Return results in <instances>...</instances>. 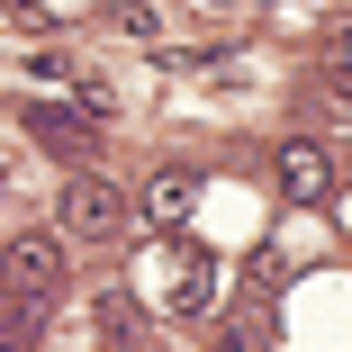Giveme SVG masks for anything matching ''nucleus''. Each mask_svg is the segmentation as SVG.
<instances>
[{"mask_svg": "<svg viewBox=\"0 0 352 352\" xmlns=\"http://www.w3.org/2000/svg\"><path fill=\"white\" fill-rule=\"evenodd\" d=\"M163 316H217V289H226V262L190 244V235H163V253L145 262V280H135Z\"/></svg>", "mask_w": 352, "mask_h": 352, "instance_id": "f257e3e1", "label": "nucleus"}, {"mask_svg": "<svg viewBox=\"0 0 352 352\" xmlns=\"http://www.w3.org/2000/svg\"><path fill=\"white\" fill-rule=\"evenodd\" d=\"M63 235H73V244H126L135 235V199L118 190V181H100V172H73V181H63Z\"/></svg>", "mask_w": 352, "mask_h": 352, "instance_id": "f03ea898", "label": "nucleus"}, {"mask_svg": "<svg viewBox=\"0 0 352 352\" xmlns=\"http://www.w3.org/2000/svg\"><path fill=\"white\" fill-rule=\"evenodd\" d=\"M0 298L54 307V298H63V235H19L10 253H0Z\"/></svg>", "mask_w": 352, "mask_h": 352, "instance_id": "7ed1b4c3", "label": "nucleus"}, {"mask_svg": "<svg viewBox=\"0 0 352 352\" xmlns=\"http://www.w3.org/2000/svg\"><path fill=\"white\" fill-rule=\"evenodd\" d=\"M271 181H280V199L316 208V199H334V154L316 145V135H289V145L271 154Z\"/></svg>", "mask_w": 352, "mask_h": 352, "instance_id": "20e7f679", "label": "nucleus"}, {"mask_svg": "<svg viewBox=\"0 0 352 352\" xmlns=\"http://www.w3.org/2000/svg\"><path fill=\"white\" fill-rule=\"evenodd\" d=\"M19 118H28V135H36V145H45V154H63V163H82V154L100 145V118H91V109H63V100H28Z\"/></svg>", "mask_w": 352, "mask_h": 352, "instance_id": "39448f33", "label": "nucleus"}, {"mask_svg": "<svg viewBox=\"0 0 352 352\" xmlns=\"http://www.w3.org/2000/svg\"><path fill=\"white\" fill-rule=\"evenodd\" d=\"M190 208H199V181L190 172H154L145 199H135V217H145L154 235H190Z\"/></svg>", "mask_w": 352, "mask_h": 352, "instance_id": "423d86ee", "label": "nucleus"}, {"mask_svg": "<svg viewBox=\"0 0 352 352\" xmlns=\"http://www.w3.org/2000/svg\"><path fill=\"white\" fill-rule=\"evenodd\" d=\"M217 352H271V298H244L217 316Z\"/></svg>", "mask_w": 352, "mask_h": 352, "instance_id": "0eeeda50", "label": "nucleus"}, {"mask_svg": "<svg viewBox=\"0 0 352 352\" xmlns=\"http://www.w3.org/2000/svg\"><path fill=\"white\" fill-rule=\"evenodd\" d=\"M91 334H100V343H118V352H126V343H135V334H145V307H135V298H126V289H100V298H91Z\"/></svg>", "mask_w": 352, "mask_h": 352, "instance_id": "6e6552de", "label": "nucleus"}, {"mask_svg": "<svg viewBox=\"0 0 352 352\" xmlns=\"http://www.w3.org/2000/svg\"><path fill=\"white\" fill-rule=\"evenodd\" d=\"M199 10H244V0H199Z\"/></svg>", "mask_w": 352, "mask_h": 352, "instance_id": "1a4fd4ad", "label": "nucleus"}, {"mask_svg": "<svg viewBox=\"0 0 352 352\" xmlns=\"http://www.w3.org/2000/svg\"><path fill=\"white\" fill-rule=\"evenodd\" d=\"M118 10H126V0H118Z\"/></svg>", "mask_w": 352, "mask_h": 352, "instance_id": "9d476101", "label": "nucleus"}]
</instances>
